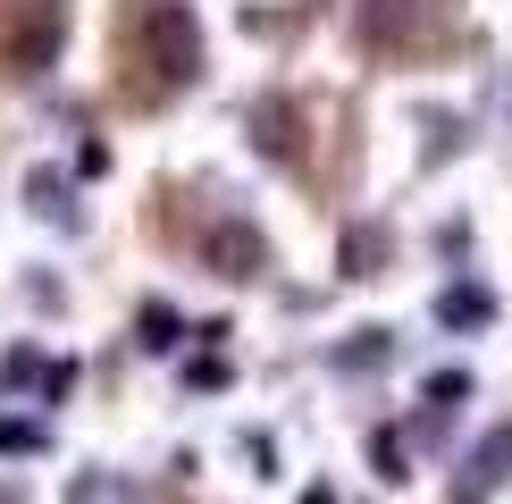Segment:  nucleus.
I'll return each mask as SVG.
<instances>
[{
  "label": "nucleus",
  "instance_id": "1",
  "mask_svg": "<svg viewBox=\"0 0 512 504\" xmlns=\"http://www.w3.org/2000/svg\"><path fill=\"white\" fill-rule=\"evenodd\" d=\"M110 68L126 110H168L202 76V26L185 0H118L110 26Z\"/></svg>",
  "mask_w": 512,
  "mask_h": 504
},
{
  "label": "nucleus",
  "instance_id": "2",
  "mask_svg": "<svg viewBox=\"0 0 512 504\" xmlns=\"http://www.w3.org/2000/svg\"><path fill=\"white\" fill-rule=\"evenodd\" d=\"M68 42V0H0V76H42Z\"/></svg>",
  "mask_w": 512,
  "mask_h": 504
},
{
  "label": "nucleus",
  "instance_id": "3",
  "mask_svg": "<svg viewBox=\"0 0 512 504\" xmlns=\"http://www.w3.org/2000/svg\"><path fill=\"white\" fill-rule=\"evenodd\" d=\"M361 42L370 51H387V59H420L429 42L445 34V0H361Z\"/></svg>",
  "mask_w": 512,
  "mask_h": 504
},
{
  "label": "nucleus",
  "instance_id": "4",
  "mask_svg": "<svg viewBox=\"0 0 512 504\" xmlns=\"http://www.w3.org/2000/svg\"><path fill=\"white\" fill-rule=\"evenodd\" d=\"M202 261L219 269V278H252V269L269 261V244L252 236V219H219V227L202 236Z\"/></svg>",
  "mask_w": 512,
  "mask_h": 504
},
{
  "label": "nucleus",
  "instance_id": "5",
  "mask_svg": "<svg viewBox=\"0 0 512 504\" xmlns=\"http://www.w3.org/2000/svg\"><path fill=\"white\" fill-rule=\"evenodd\" d=\"M252 135H261L269 160H303V110H294L286 93H269L261 110H252Z\"/></svg>",
  "mask_w": 512,
  "mask_h": 504
},
{
  "label": "nucleus",
  "instance_id": "6",
  "mask_svg": "<svg viewBox=\"0 0 512 504\" xmlns=\"http://www.w3.org/2000/svg\"><path fill=\"white\" fill-rule=\"evenodd\" d=\"M504 462H512V429H496V437L479 446V462H471V488H462V504H479L487 488H496V479H504Z\"/></svg>",
  "mask_w": 512,
  "mask_h": 504
},
{
  "label": "nucleus",
  "instance_id": "7",
  "mask_svg": "<svg viewBox=\"0 0 512 504\" xmlns=\"http://www.w3.org/2000/svg\"><path fill=\"white\" fill-rule=\"evenodd\" d=\"M42 446H51L42 420H0V454H42Z\"/></svg>",
  "mask_w": 512,
  "mask_h": 504
},
{
  "label": "nucleus",
  "instance_id": "8",
  "mask_svg": "<svg viewBox=\"0 0 512 504\" xmlns=\"http://www.w3.org/2000/svg\"><path fill=\"white\" fill-rule=\"evenodd\" d=\"M143 345H177V311H168V303H143Z\"/></svg>",
  "mask_w": 512,
  "mask_h": 504
},
{
  "label": "nucleus",
  "instance_id": "9",
  "mask_svg": "<svg viewBox=\"0 0 512 504\" xmlns=\"http://www.w3.org/2000/svg\"><path fill=\"white\" fill-rule=\"evenodd\" d=\"M0 504H26V488H9V479H0Z\"/></svg>",
  "mask_w": 512,
  "mask_h": 504
},
{
  "label": "nucleus",
  "instance_id": "10",
  "mask_svg": "<svg viewBox=\"0 0 512 504\" xmlns=\"http://www.w3.org/2000/svg\"><path fill=\"white\" fill-rule=\"evenodd\" d=\"M303 504H336V496H328V488H311V496H303Z\"/></svg>",
  "mask_w": 512,
  "mask_h": 504
}]
</instances>
